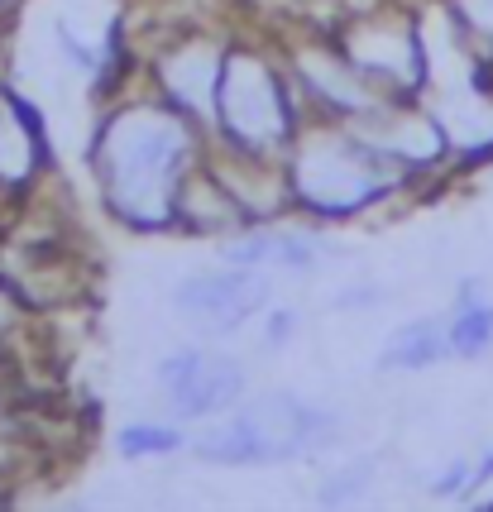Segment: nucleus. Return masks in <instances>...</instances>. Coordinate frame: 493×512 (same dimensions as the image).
Listing matches in <instances>:
<instances>
[{"label": "nucleus", "mask_w": 493, "mask_h": 512, "mask_svg": "<svg viewBox=\"0 0 493 512\" xmlns=\"http://www.w3.org/2000/svg\"><path fill=\"white\" fill-rule=\"evenodd\" d=\"M336 431L340 422L331 412L307 407L288 393H269L264 402H254L230 422L197 436V455L216 465H269V460H297V455L331 446Z\"/></svg>", "instance_id": "nucleus-1"}, {"label": "nucleus", "mask_w": 493, "mask_h": 512, "mask_svg": "<svg viewBox=\"0 0 493 512\" xmlns=\"http://www.w3.org/2000/svg\"><path fill=\"white\" fill-rule=\"evenodd\" d=\"M187 154V134L178 120L163 115H130L115 120L106 139V182L120 211L135 221H163L173 206V178Z\"/></svg>", "instance_id": "nucleus-2"}, {"label": "nucleus", "mask_w": 493, "mask_h": 512, "mask_svg": "<svg viewBox=\"0 0 493 512\" xmlns=\"http://www.w3.org/2000/svg\"><path fill=\"white\" fill-rule=\"evenodd\" d=\"M173 302L182 321L202 335H230L269 302V283L259 273H197L182 283Z\"/></svg>", "instance_id": "nucleus-3"}, {"label": "nucleus", "mask_w": 493, "mask_h": 512, "mask_svg": "<svg viewBox=\"0 0 493 512\" xmlns=\"http://www.w3.org/2000/svg\"><path fill=\"white\" fill-rule=\"evenodd\" d=\"M158 383L168 388V402L182 417H211V412H225L245 393V369L225 355L182 350V355L158 364Z\"/></svg>", "instance_id": "nucleus-4"}, {"label": "nucleus", "mask_w": 493, "mask_h": 512, "mask_svg": "<svg viewBox=\"0 0 493 512\" xmlns=\"http://www.w3.org/2000/svg\"><path fill=\"white\" fill-rule=\"evenodd\" d=\"M225 115H230V130L245 134V139H269L283 130V106H278V91L269 87V77L254 63H240L230 72V87H225Z\"/></svg>", "instance_id": "nucleus-5"}, {"label": "nucleus", "mask_w": 493, "mask_h": 512, "mask_svg": "<svg viewBox=\"0 0 493 512\" xmlns=\"http://www.w3.org/2000/svg\"><path fill=\"white\" fill-rule=\"evenodd\" d=\"M450 350V335L436 321H412L383 345V369H426Z\"/></svg>", "instance_id": "nucleus-6"}, {"label": "nucleus", "mask_w": 493, "mask_h": 512, "mask_svg": "<svg viewBox=\"0 0 493 512\" xmlns=\"http://www.w3.org/2000/svg\"><path fill=\"white\" fill-rule=\"evenodd\" d=\"M230 264H278V268H312L321 259V245L312 240H297V235H259L245 245L225 249Z\"/></svg>", "instance_id": "nucleus-7"}, {"label": "nucleus", "mask_w": 493, "mask_h": 512, "mask_svg": "<svg viewBox=\"0 0 493 512\" xmlns=\"http://www.w3.org/2000/svg\"><path fill=\"white\" fill-rule=\"evenodd\" d=\"M446 335H450V350H455V355H465V359L484 355L489 340H493V307L470 288L465 297H460V316L450 321Z\"/></svg>", "instance_id": "nucleus-8"}, {"label": "nucleus", "mask_w": 493, "mask_h": 512, "mask_svg": "<svg viewBox=\"0 0 493 512\" xmlns=\"http://www.w3.org/2000/svg\"><path fill=\"white\" fill-rule=\"evenodd\" d=\"M182 436L173 431V426H125L120 431V455H130V460H139V455H163V450H173Z\"/></svg>", "instance_id": "nucleus-9"}, {"label": "nucleus", "mask_w": 493, "mask_h": 512, "mask_svg": "<svg viewBox=\"0 0 493 512\" xmlns=\"http://www.w3.org/2000/svg\"><path fill=\"white\" fill-rule=\"evenodd\" d=\"M369 479H374L369 460H359V465H345L336 479H331V484L321 489V498H326V503H345V498H359V493L369 489Z\"/></svg>", "instance_id": "nucleus-10"}, {"label": "nucleus", "mask_w": 493, "mask_h": 512, "mask_svg": "<svg viewBox=\"0 0 493 512\" xmlns=\"http://www.w3.org/2000/svg\"><path fill=\"white\" fill-rule=\"evenodd\" d=\"M292 331V312H278L269 316V340H283V335Z\"/></svg>", "instance_id": "nucleus-11"}]
</instances>
